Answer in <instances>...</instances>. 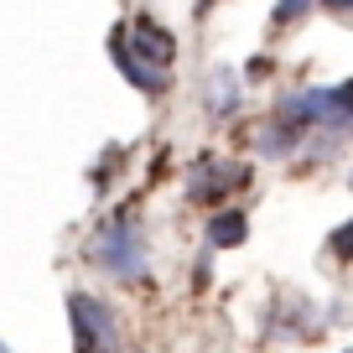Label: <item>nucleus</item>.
Masks as SVG:
<instances>
[{
    "label": "nucleus",
    "instance_id": "obj_5",
    "mask_svg": "<svg viewBox=\"0 0 353 353\" xmlns=\"http://www.w3.org/2000/svg\"><path fill=\"white\" fill-rule=\"evenodd\" d=\"M125 42H130V52L141 57L145 68H156V73H166V68L176 63V37L166 32L161 21H151V16L125 21Z\"/></svg>",
    "mask_w": 353,
    "mask_h": 353
},
{
    "label": "nucleus",
    "instance_id": "obj_12",
    "mask_svg": "<svg viewBox=\"0 0 353 353\" xmlns=\"http://www.w3.org/2000/svg\"><path fill=\"white\" fill-rule=\"evenodd\" d=\"M317 6H327V11H338V16H343V11L353 6V0H317Z\"/></svg>",
    "mask_w": 353,
    "mask_h": 353
},
{
    "label": "nucleus",
    "instance_id": "obj_3",
    "mask_svg": "<svg viewBox=\"0 0 353 353\" xmlns=\"http://www.w3.org/2000/svg\"><path fill=\"white\" fill-rule=\"evenodd\" d=\"M68 317H73V348L78 353H120V317L110 301L73 291L68 296Z\"/></svg>",
    "mask_w": 353,
    "mask_h": 353
},
{
    "label": "nucleus",
    "instance_id": "obj_7",
    "mask_svg": "<svg viewBox=\"0 0 353 353\" xmlns=\"http://www.w3.org/2000/svg\"><path fill=\"white\" fill-rule=\"evenodd\" d=\"M239 94H244L239 68H219V73L208 78V114H213V125H229L234 114H239Z\"/></svg>",
    "mask_w": 353,
    "mask_h": 353
},
{
    "label": "nucleus",
    "instance_id": "obj_1",
    "mask_svg": "<svg viewBox=\"0 0 353 353\" xmlns=\"http://www.w3.org/2000/svg\"><path fill=\"white\" fill-rule=\"evenodd\" d=\"M83 254H88L94 270H104V276L120 281V286H151V244H145L141 213H135L130 203L114 208L99 229L88 234Z\"/></svg>",
    "mask_w": 353,
    "mask_h": 353
},
{
    "label": "nucleus",
    "instance_id": "obj_4",
    "mask_svg": "<svg viewBox=\"0 0 353 353\" xmlns=\"http://www.w3.org/2000/svg\"><path fill=\"white\" fill-rule=\"evenodd\" d=\"M250 182V166H223L219 156H198L188 166V198L192 203H229L234 188Z\"/></svg>",
    "mask_w": 353,
    "mask_h": 353
},
{
    "label": "nucleus",
    "instance_id": "obj_8",
    "mask_svg": "<svg viewBox=\"0 0 353 353\" xmlns=\"http://www.w3.org/2000/svg\"><path fill=\"white\" fill-rule=\"evenodd\" d=\"M203 239H208V250H239V244L250 239V213H244V208H219V213H208Z\"/></svg>",
    "mask_w": 353,
    "mask_h": 353
},
{
    "label": "nucleus",
    "instance_id": "obj_13",
    "mask_svg": "<svg viewBox=\"0 0 353 353\" xmlns=\"http://www.w3.org/2000/svg\"><path fill=\"white\" fill-rule=\"evenodd\" d=\"M0 353H11V348H6V343H0Z\"/></svg>",
    "mask_w": 353,
    "mask_h": 353
},
{
    "label": "nucleus",
    "instance_id": "obj_10",
    "mask_svg": "<svg viewBox=\"0 0 353 353\" xmlns=\"http://www.w3.org/2000/svg\"><path fill=\"white\" fill-rule=\"evenodd\" d=\"M312 6H317V0H276L270 21H276V26H291V21H301V16H307Z\"/></svg>",
    "mask_w": 353,
    "mask_h": 353
},
{
    "label": "nucleus",
    "instance_id": "obj_9",
    "mask_svg": "<svg viewBox=\"0 0 353 353\" xmlns=\"http://www.w3.org/2000/svg\"><path fill=\"white\" fill-rule=\"evenodd\" d=\"M296 145H301V135L291 130V125H281V120H270V125L254 130V151H260L265 161H281V156H291Z\"/></svg>",
    "mask_w": 353,
    "mask_h": 353
},
{
    "label": "nucleus",
    "instance_id": "obj_2",
    "mask_svg": "<svg viewBox=\"0 0 353 353\" xmlns=\"http://www.w3.org/2000/svg\"><path fill=\"white\" fill-rule=\"evenodd\" d=\"M276 120L291 125L296 135H307V130H332V135H343V130L353 125V114H348V83L291 88L286 99L276 104Z\"/></svg>",
    "mask_w": 353,
    "mask_h": 353
},
{
    "label": "nucleus",
    "instance_id": "obj_6",
    "mask_svg": "<svg viewBox=\"0 0 353 353\" xmlns=\"http://www.w3.org/2000/svg\"><path fill=\"white\" fill-rule=\"evenodd\" d=\"M110 57H114V68L125 73V83L141 88V94H151V99H161L166 88H172V73H156V68H145L141 57L130 52V42H125V26H114V32H110Z\"/></svg>",
    "mask_w": 353,
    "mask_h": 353
},
{
    "label": "nucleus",
    "instance_id": "obj_11",
    "mask_svg": "<svg viewBox=\"0 0 353 353\" xmlns=\"http://www.w3.org/2000/svg\"><path fill=\"white\" fill-rule=\"evenodd\" d=\"M353 223H338V229H332V254H338V260H348V250H353Z\"/></svg>",
    "mask_w": 353,
    "mask_h": 353
}]
</instances>
